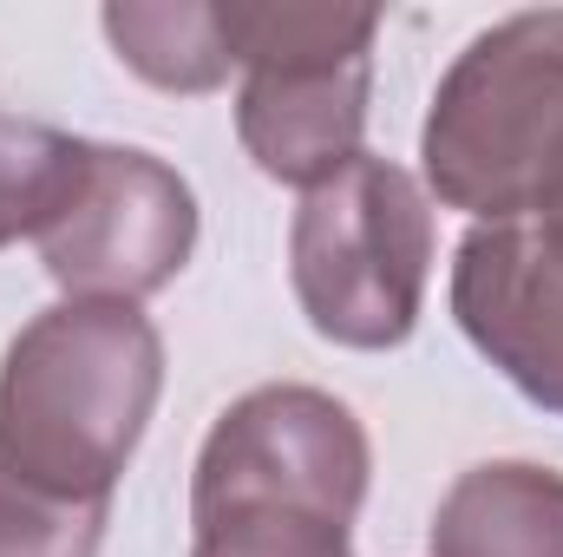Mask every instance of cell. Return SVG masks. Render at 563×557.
<instances>
[{"instance_id":"1","label":"cell","mask_w":563,"mask_h":557,"mask_svg":"<svg viewBox=\"0 0 563 557\" xmlns=\"http://www.w3.org/2000/svg\"><path fill=\"white\" fill-rule=\"evenodd\" d=\"M164 394L139 302H53L0 354V466L59 499H106Z\"/></svg>"},{"instance_id":"2","label":"cell","mask_w":563,"mask_h":557,"mask_svg":"<svg viewBox=\"0 0 563 557\" xmlns=\"http://www.w3.org/2000/svg\"><path fill=\"white\" fill-rule=\"evenodd\" d=\"M426 184L478 223H531L563 197V7H531L445 66L420 132Z\"/></svg>"},{"instance_id":"3","label":"cell","mask_w":563,"mask_h":557,"mask_svg":"<svg viewBox=\"0 0 563 557\" xmlns=\"http://www.w3.org/2000/svg\"><path fill=\"white\" fill-rule=\"evenodd\" d=\"M288 276L308 328L334 348H400L420 328L432 276V204L394 157L361 151L314 184L288 223Z\"/></svg>"},{"instance_id":"4","label":"cell","mask_w":563,"mask_h":557,"mask_svg":"<svg viewBox=\"0 0 563 557\" xmlns=\"http://www.w3.org/2000/svg\"><path fill=\"white\" fill-rule=\"evenodd\" d=\"M367 472L374 446L347 401L301 381H269L217 414L190 479V525L230 512H301L354 525Z\"/></svg>"},{"instance_id":"5","label":"cell","mask_w":563,"mask_h":557,"mask_svg":"<svg viewBox=\"0 0 563 557\" xmlns=\"http://www.w3.org/2000/svg\"><path fill=\"white\" fill-rule=\"evenodd\" d=\"M33 243L66 302H144L197 250V190L139 144H92L66 210Z\"/></svg>"},{"instance_id":"6","label":"cell","mask_w":563,"mask_h":557,"mask_svg":"<svg viewBox=\"0 0 563 557\" xmlns=\"http://www.w3.org/2000/svg\"><path fill=\"white\" fill-rule=\"evenodd\" d=\"M465 341L544 414H563V256L531 223H472L452 256Z\"/></svg>"},{"instance_id":"7","label":"cell","mask_w":563,"mask_h":557,"mask_svg":"<svg viewBox=\"0 0 563 557\" xmlns=\"http://www.w3.org/2000/svg\"><path fill=\"white\" fill-rule=\"evenodd\" d=\"M367 92H374V53L256 66L236 86V139L263 177L314 190L367 151L361 144L367 139Z\"/></svg>"},{"instance_id":"8","label":"cell","mask_w":563,"mask_h":557,"mask_svg":"<svg viewBox=\"0 0 563 557\" xmlns=\"http://www.w3.org/2000/svg\"><path fill=\"white\" fill-rule=\"evenodd\" d=\"M432 557H563V472L485 459L432 512Z\"/></svg>"},{"instance_id":"9","label":"cell","mask_w":563,"mask_h":557,"mask_svg":"<svg viewBox=\"0 0 563 557\" xmlns=\"http://www.w3.org/2000/svg\"><path fill=\"white\" fill-rule=\"evenodd\" d=\"M99 20L119 59L157 92H217L236 66L210 0H112Z\"/></svg>"},{"instance_id":"10","label":"cell","mask_w":563,"mask_h":557,"mask_svg":"<svg viewBox=\"0 0 563 557\" xmlns=\"http://www.w3.org/2000/svg\"><path fill=\"white\" fill-rule=\"evenodd\" d=\"M223 40L243 73L288 59H354L374 53L380 13L341 0H223Z\"/></svg>"},{"instance_id":"11","label":"cell","mask_w":563,"mask_h":557,"mask_svg":"<svg viewBox=\"0 0 563 557\" xmlns=\"http://www.w3.org/2000/svg\"><path fill=\"white\" fill-rule=\"evenodd\" d=\"M86 157H92V139L0 112V250L20 237H40L66 210Z\"/></svg>"},{"instance_id":"12","label":"cell","mask_w":563,"mask_h":557,"mask_svg":"<svg viewBox=\"0 0 563 557\" xmlns=\"http://www.w3.org/2000/svg\"><path fill=\"white\" fill-rule=\"evenodd\" d=\"M106 525V499H59L0 466V557H99Z\"/></svg>"},{"instance_id":"13","label":"cell","mask_w":563,"mask_h":557,"mask_svg":"<svg viewBox=\"0 0 563 557\" xmlns=\"http://www.w3.org/2000/svg\"><path fill=\"white\" fill-rule=\"evenodd\" d=\"M190 557H354V525L301 512H230L190 525Z\"/></svg>"},{"instance_id":"14","label":"cell","mask_w":563,"mask_h":557,"mask_svg":"<svg viewBox=\"0 0 563 557\" xmlns=\"http://www.w3.org/2000/svg\"><path fill=\"white\" fill-rule=\"evenodd\" d=\"M531 230H538V237H544V243H551V250L563 256V197L551 204V210H544V217H531Z\"/></svg>"}]
</instances>
